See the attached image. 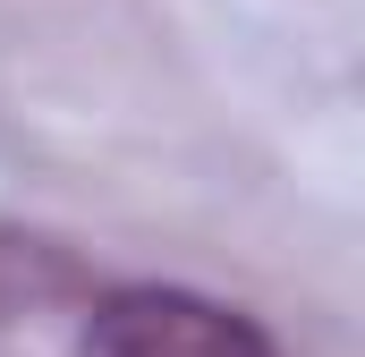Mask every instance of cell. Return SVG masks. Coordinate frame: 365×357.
Wrapping results in <instances>:
<instances>
[{
  "mask_svg": "<svg viewBox=\"0 0 365 357\" xmlns=\"http://www.w3.org/2000/svg\"><path fill=\"white\" fill-rule=\"evenodd\" d=\"M77 357H280V349L264 341V323H247L221 298L136 281V289H110L86 315Z\"/></svg>",
  "mask_w": 365,
  "mask_h": 357,
  "instance_id": "1",
  "label": "cell"
}]
</instances>
